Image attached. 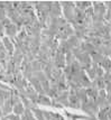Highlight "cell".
Here are the masks:
<instances>
[{
	"mask_svg": "<svg viewBox=\"0 0 111 120\" xmlns=\"http://www.w3.org/2000/svg\"><path fill=\"white\" fill-rule=\"evenodd\" d=\"M4 46H6L5 48L8 51L9 55H11V54H12V52H14V46H12V43L9 41V38L4 37Z\"/></svg>",
	"mask_w": 111,
	"mask_h": 120,
	"instance_id": "obj_13",
	"label": "cell"
},
{
	"mask_svg": "<svg viewBox=\"0 0 111 120\" xmlns=\"http://www.w3.org/2000/svg\"><path fill=\"white\" fill-rule=\"evenodd\" d=\"M0 120H9V119L7 118V116H5V117H1V119Z\"/></svg>",
	"mask_w": 111,
	"mask_h": 120,
	"instance_id": "obj_21",
	"label": "cell"
},
{
	"mask_svg": "<svg viewBox=\"0 0 111 120\" xmlns=\"http://www.w3.org/2000/svg\"><path fill=\"white\" fill-rule=\"evenodd\" d=\"M25 107H24V105L21 103V102H19V103H17L14 108H12V111H14V113L17 116H22L24 115V112H25Z\"/></svg>",
	"mask_w": 111,
	"mask_h": 120,
	"instance_id": "obj_9",
	"label": "cell"
},
{
	"mask_svg": "<svg viewBox=\"0 0 111 120\" xmlns=\"http://www.w3.org/2000/svg\"><path fill=\"white\" fill-rule=\"evenodd\" d=\"M86 94H88V97H90L91 99H96L99 97V89L90 86V88L86 89Z\"/></svg>",
	"mask_w": 111,
	"mask_h": 120,
	"instance_id": "obj_10",
	"label": "cell"
},
{
	"mask_svg": "<svg viewBox=\"0 0 111 120\" xmlns=\"http://www.w3.org/2000/svg\"><path fill=\"white\" fill-rule=\"evenodd\" d=\"M11 111H12V105H11L10 101L8 99V100H6L4 105H2V115L8 116V115H10Z\"/></svg>",
	"mask_w": 111,
	"mask_h": 120,
	"instance_id": "obj_8",
	"label": "cell"
},
{
	"mask_svg": "<svg viewBox=\"0 0 111 120\" xmlns=\"http://www.w3.org/2000/svg\"><path fill=\"white\" fill-rule=\"evenodd\" d=\"M103 81H104V83H106V85L107 84H109V83H111V72H106V73L103 74Z\"/></svg>",
	"mask_w": 111,
	"mask_h": 120,
	"instance_id": "obj_18",
	"label": "cell"
},
{
	"mask_svg": "<svg viewBox=\"0 0 111 120\" xmlns=\"http://www.w3.org/2000/svg\"><path fill=\"white\" fill-rule=\"evenodd\" d=\"M80 48L82 49L83 53H88V54H92V53L95 52L94 45H92V44L89 42H82L81 45H80Z\"/></svg>",
	"mask_w": 111,
	"mask_h": 120,
	"instance_id": "obj_1",
	"label": "cell"
},
{
	"mask_svg": "<svg viewBox=\"0 0 111 120\" xmlns=\"http://www.w3.org/2000/svg\"><path fill=\"white\" fill-rule=\"evenodd\" d=\"M67 42H69V44L71 45V46L73 47V48H76V47H80V45H81V43H80V39H78V37H75L73 35V36H71L67 39Z\"/></svg>",
	"mask_w": 111,
	"mask_h": 120,
	"instance_id": "obj_14",
	"label": "cell"
},
{
	"mask_svg": "<svg viewBox=\"0 0 111 120\" xmlns=\"http://www.w3.org/2000/svg\"><path fill=\"white\" fill-rule=\"evenodd\" d=\"M7 118H8L9 120H20L19 116L15 115V113H14V115H12V113H11V115H8V116H7Z\"/></svg>",
	"mask_w": 111,
	"mask_h": 120,
	"instance_id": "obj_19",
	"label": "cell"
},
{
	"mask_svg": "<svg viewBox=\"0 0 111 120\" xmlns=\"http://www.w3.org/2000/svg\"><path fill=\"white\" fill-rule=\"evenodd\" d=\"M44 117L46 120H64V118H62V116L57 115V113H53L49 111H43Z\"/></svg>",
	"mask_w": 111,
	"mask_h": 120,
	"instance_id": "obj_5",
	"label": "cell"
},
{
	"mask_svg": "<svg viewBox=\"0 0 111 120\" xmlns=\"http://www.w3.org/2000/svg\"><path fill=\"white\" fill-rule=\"evenodd\" d=\"M32 68H33V72L34 73H37V72H41V70L43 68V65L41 62H38V61H33L32 63Z\"/></svg>",
	"mask_w": 111,
	"mask_h": 120,
	"instance_id": "obj_15",
	"label": "cell"
},
{
	"mask_svg": "<svg viewBox=\"0 0 111 120\" xmlns=\"http://www.w3.org/2000/svg\"><path fill=\"white\" fill-rule=\"evenodd\" d=\"M18 30H19V28L15 24H10V25H8L7 27H5V33L8 36H10V38H12V37L15 36Z\"/></svg>",
	"mask_w": 111,
	"mask_h": 120,
	"instance_id": "obj_3",
	"label": "cell"
},
{
	"mask_svg": "<svg viewBox=\"0 0 111 120\" xmlns=\"http://www.w3.org/2000/svg\"><path fill=\"white\" fill-rule=\"evenodd\" d=\"M95 72H96V76H103V68H100V66H98V68L95 70Z\"/></svg>",
	"mask_w": 111,
	"mask_h": 120,
	"instance_id": "obj_20",
	"label": "cell"
},
{
	"mask_svg": "<svg viewBox=\"0 0 111 120\" xmlns=\"http://www.w3.org/2000/svg\"><path fill=\"white\" fill-rule=\"evenodd\" d=\"M75 61H76V58L74 57V55L72 54V52L67 53V54L65 55V62H66L67 65H72L73 62H75Z\"/></svg>",
	"mask_w": 111,
	"mask_h": 120,
	"instance_id": "obj_17",
	"label": "cell"
},
{
	"mask_svg": "<svg viewBox=\"0 0 111 120\" xmlns=\"http://www.w3.org/2000/svg\"><path fill=\"white\" fill-rule=\"evenodd\" d=\"M81 101L78 99V97L75 94H70L69 97V103H70V107L72 108H75V109H81Z\"/></svg>",
	"mask_w": 111,
	"mask_h": 120,
	"instance_id": "obj_2",
	"label": "cell"
},
{
	"mask_svg": "<svg viewBox=\"0 0 111 120\" xmlns=\"http://www.w3.org/2000/svg\"><path fill=\"white\" fill-rule=\"evenodd\" d=\"M75 95L78 97V99L80 101H82V102H86L88 101V94H86V89L84 88H81L79 89L78 91H75Z\"/></svg>",
	"mask_w": 111,
	"mask_h": 120,
	"instance_id": "obj_4",
	"label": "cell"
},
{
	"mask_svg": "<svg viewBox=\"0 0 111 120\" xmlns=\"http://www.w3.org/2000/svg\"><path fill=\"white\" fill-rule=\"evenodd\" d=\"M91 6H92V4L91 2H89V1H85V2H83V1H78V2H75V7L76 8H79V9H81V10H86L88 8H90Z\"/></svg>",
	"mask_w": 111,
	"mask_h": 120,
	"instance_id": "obj_12",
	"label": "cell"
},
{
	"mask_svg": "<svg viewBox=\"0 0 111 120\" xmlns=\"http://www.w3.org/2000/svg\"><path fill=\"white\" fill-rule=\"evenodd\" d=\"M37 103L44 105H52V101L49 100V98H48L47 95H45V94H38Z\"/></svg>",
	"mask_w": 111,
	"mask_h": 120,
	"instance_id": "obj_6",
	"label": "cell"
},
{
	"mask_svg": "<svg viewBox=\"0 0 111 120\" xmlns=\"http://www.w3.org/2000/svg\"><path fill=\"white\" fill-rule=\"evenodd\" d=\"M90 56H91V58H92V62L95 63V64H98V65H99V64L102 62V60L104 58L103 55H101V54H99V53H96V52L90 54Z\"/></svg>",
	"mask_w": 111,
	"mask_h": 120,
	"instance_id": "obj_11",
	"label": "cell"
},
{
	"mask_svg": "<svg viewBox=\"0 0 111 120\" xmlns=\"http://www.w3.org/2000/svg\"><path fill=\"white\" fill-rule=\"evenodd\" d=\"M99 66L102 68L103 70H106L107 72H111V60L109 57H106L102 60V62L99 64Z\"/></svg>",
	"mask_w": 111,
	"mask_h": 120,
	"instance_id": "obj_7",
	"label": "cell"
},
{
	"mask_svg": "<svg viewBox=\"0 0 111 120\" xmlns=\"http://www.w3.org/2000/svg\"><path fill=\"white\" fill-rule=\"evenodd\" d=\"M94 81L96 82V86H98V89L99 90H104L106 89V83H104V81H103V78H102V76H96V79H95Z\"/></svg>",
	"mask_w": 111,
	"mask_h": 120,
	"instance_id": "obj_16",
	"label": "cell"
}]
</instances>
